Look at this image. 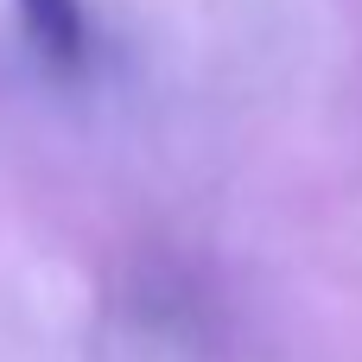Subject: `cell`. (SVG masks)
Instances as JSON below:
<instances>
[{
    "label": "cell",
    "mask_w": 362,
    "mask_h": 362,
    "mask_svg": "<svg viewBox=\"0 0 362 362\" xmlns=\"http://www.w3.org/2000/svg\"><path fill=\"white\" fill-rule=\"evenodd\" d=\"M25 45L51 64V70H76L89 57V13L83 0H13Z\"/></svg>",
    "instance_id": "obj_1"
}]
</instances>
